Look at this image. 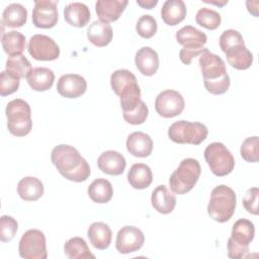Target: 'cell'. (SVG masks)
<instances>
[{
	"mask_svg": "<svg viewBox=\"0 0 259 259\" xmlns=\"http://www.w3.org/2000/svg\"><path fill=\"white\" fill-rule=\"evenodd\" d=\"M58 1L35 0L32 9V23L38 28H51L58 21Z\"/></svg>",
	"mask_w": 259,
	"mask_h": 259,
	"instance_id": "9a60e30c",
	"label": "cell"
},
{
	"mask_svg": "<svg viewBox=\"0 0 259 259\" xmlns=\"http://www.w3.org/2000/svg\"><path fill=\"white\" fill-rule=\"evenodd\" d=\"M87 192L92 201L96 203H106L112 198L113 188L108 180L97 178L91 182Z\"/></svg>",
	"mask_w": 259,
	"mask_h": 259,
	"instance_id": "4dcf8cb0",
	"label": "cell"
},
{
	"mask_svg": "<svg viewBox=\"0 0 259 259\" xmlns=\"http://www.w3.org/2000/svg\"><path fill=\"white\" fill-rule=\"evenodd\" d=\"M145 242L143 232L134 226L122 227L116 235L115 248L120 254H130L140 250Z\"/></svg>",
	"mask_w": 259,
	"mask_h": 259,
	"instance_id": "5bb4252c",
	"label": "cell"
},
{
	"mask_svg": "<svg viewBox=\"0 0 259 259\" xmlns=\"http://www.w3.org/2000/svg\"><path fill=\"white\" fill-rule=\"evenodd\" d=\"M88 6L81 2H72L64 8V18L72 26L84 27L90 19Z\"/></svg>",
	"mask_w": 259,
	"mask_h": 259,
	"instance_id": "d4e9b609",
	"label": "cell"
},
{
	"mask_svg": "<svg viewBox=\"0 0 259 259\" xmlns=\"http://www.w3.org/2000/svg\"><path fill=\"white\" fill-rule=\"evenodd\" d=\"M98 168L108 175H120L125 169L126 162L124 157L116 151H105L97 159Z\"/></svg>",
	"mask_w": 259,
	"mask_h": 259,
	"instance_id": "ac0fdd59",
	"label": "cell"
},
{
	"mask_svg": "<svg viewBox=\"0 0 259 259\" xmlns=\"http://www.w3.org/2000/svg\"><path fill=\"white\" fill-rule=\"evenodd\" d=\"M185 106L183 96L176 90L167 89L160 92L155 100V109L162 117H174L179 115Z\"/></svg>",
	"mask_w": 259,
	"mask_h": 259,
	"instance_id": "4fadbf2b",
	"label": "cell"
},
{
	"mask_svg": "<svg viewBox=\"0 0 259 259\" xmlns=\"http://www.w3.org/2000/svg\"><path fill=\"white\" fill-rule=\"evenodd\" d=\"M110 85L120 97L122 112L135 110L141 103V89L136 76L126 69L114 71L110 76Z\"/></svg>",
	"mask_w": 259,
	"mask_h": 259,
	"instance_id": "3957f363",
	"label": "cell"
},
{
	"mask_svg": "<svg viewBox=\"0 0 259 259\" xmlns=\"http://www.w3.org/2000/svg\"><path fill=\"white\" fill-rule=\"evenodd\" d=\"M7 127L11 135L24 137L32 128L31 110L29 104L23 99L16 98L9 101L5 108Z\"/></svg>",
	"mask_w": 259,
	"mask_h": 259,
	"instance_id": "8992f818",
	"label": "cell"
},
{
	"mask_svg": "<svg viewBox=\"0 0 259 259\" xmlns=\"http://www.w3.org/2000/svg\"><path fill=\"white\" fill-rule=\"evenodd\" d=\"M126 5L127 0H98L95 10L100 21L109 23L119 18Z\"/></svg>",
	"mask_w": 259,
	"mask_h": 259,
	"instance_id": "e0dca14e",
	"label": "cell"
},
{
	"mask_svg": "<svg viewBox=\"0 0 259 259\" xmlns=\"http://www.w3.org/2000/svg\"><path fill=\"white\" fill-rule=\"evenodd\" d=\"M52 163L66 179L82 182L90 176V166L79 151L70 145L56 146L51 153Z\"/></svg>",
	"mask_w": 259,
	"mask_h": 259,
	"instance_id": "6da1fadb",
	"label": "cell"
},
{
	"mask_svg": "<svg viewBox=\"0 0 259 259\" xmlns=\"http://www.w3.org/2000/svg\"><path fill=\"white\" fill-rule=\"evenodd\" d=\"M27 10L20 3L7 5L2 12V24L8 27H21L26 23Z\"/></svg>",
	"mask_w": 259,
	"mask_h": 259,
	"instance_id": "f546056e",
	"label": "cell"
},
{
	"mask_svg": "<svg viewBox=\"0 0 259 259\" xmlns=\"http://www.w3.org/2000/svg\"><path fill=\"white\" fill-rule=\"evenodd\" d=\"M28 54L37 61H54L60 56L57 42L46 34H34L27 45Z\"/></svg>",
	"mask_w": 259,
	"mask_h": 259,
	"instance_id": "7c38bea8",
	"label": "cell"
},
{
	"mask_svg": "<svg viewBox=\"0 0 259 259\" xmlns=\"http://www.w3.org/2000/svg\"><path fill=\"white\" fill-rule=\"evenodd\" d=\"M200 173V164L196 159H183L169 178L171 191L176 194L189 192L198 181Z\"/></svg>",
	"mask_w": 259,
	"mask_h": 259,
	"instance_id": "52a82bcc",
	"label": "cell"
},
{
	"mask_svg": "<svg viewBox=\"0 0 259 259\" xmlns=\"http://www.w3.org/2000/svg\"><path fill=\"white\" fill-rule=\"evenodd\" d=\"M186 16V5L182 0H167L161 8L163 21L171 26L180 23Z\"/></svg>",
	"mask_w": 259,
	"mask_h": 259,
	"instance_id": "4316f807",
	"label": "cell"
},
{
	"mask_svg": "<svg viewBox=\"0 0 259 259\" xmlns=\"http://www.w3.org/2000/svg\"><path fill=\"white\" fill-rule=\"evenodd\" d=\"M198 62L205 89L213 95H221L227 92L231 81L223 59L210 53L206 48L199 55Z\"/></svg>",
	"mask_w": 259,
	"mask_h": 259,
	"instance_id": "7a4b0ae2",
	"label": "cell"
},
{
	"mask_svg": "<svg viewBox=\"0 0 259 259\" xmlns=\"http://www.w3.org/2000/svg\"><path fill=\"white\" fill-rule=\"evenodd\" d=\"M45 192L42 182L32 176L22 178L17 184V193L23 200L35 201L42 196Z\"/></svg>",
	"mask_w": 259,
	"mask_h": 259,
	"instance_id": "484cf974",
	"label": "cell"
},
{
	"mask_svg": "<svg viewBox=\"0 0 259 259\" xmlns=\"http://www.w3.org/2000/svg\"><path fill=\"white\" fill-rule=\"evenodd\" d=\"M255 235L254 224L247 219H240L233 225L231 237L228 240V256L233 259L246 258L249 245Z\"/></svg>",
	"mask_w": 259,
	"mask_h": 259,
	"instance_id": "5b68a950",
	"label": "cell"
},
{
	"mask_svg": "<svg viewBox=\"0 0 259 259\" xmlns=\"http://www.w3.org/2000/svg\"><path fill=\"white\" fill-rule=\"evenodd\" d=\"M135 64L143 75L153 76L159 68V56L154 49L143 47L136 53Z\"/></svg>",
	"mask_w": 259,
	"mask_h": 259,
	"instance_id": "ffe728a7",
	"label": "cell"
},
{
	"mask_svg": "<svg viewBox=\"0 0 259 259\" xmlns=\"http://www.w3.org/2000/svg\"><path fill=\"white\" fill-rule=\"evenodd\" d=\"M87 236L91 245L98 250H105L108 248L112 239V233L109 226L102 222L92 223L88 228Z\"/></svg>",
	"mask_w": 259,
	"mask_h": 259,
	"instance_id": "7402d4cb",
	"label": "cell"
},
{
	"mask_svg": "<svg viewBox=\"0 0 259 259\" xmlns=\"http://www.w3.org/2000/svg\"><path fill=\"white\" fill-rule=\"evenodd\" d=\"M31 69V64L23 55L8 57L6 60V70L19 79L26 78Z\"/></svg>",
	"mask_w": 259,
	"mask_h": 259,
	"instance_id": "836d02e7",
	"label": "cell"
},
{
	"mask_svg": "<svg viewBox=\"0 0 259 259\" xmlns=\"http://www.w3.org/2000/svg\"><path fill=\"white\" fill-rule=\"evenodd\" d=\"M204 2H206V3H210V4H215V5H219V6H223V5H225V4H227V3H228V0H224V1H222V2H217V1H206V0H204Z\"/></svg>",
	"mask_w": 259,
	"mask_h": 259,
	"instance_id": "ee69618b",
	"label": "cell"
},
{
	"mask_svg": "<svg viewBox=\"0 0 259 259\" xmlns=\"http://www.w3.org/2000/svg\"><path fill=\"white\" fill-rule=\"evenodd\" d=\"M125 145L128 153L139 158L149 157L153 151V141L151 137L143 132L130 134Z\"/></svg>",
	"mask_w": 259,
	"mask_h": 259,
	"instance_id": "d6986e66",
	"label": "cell"
},
{
	"mask_svg": "<svg viewBox=\"0 0 259 259\" xmlns=\"http://www.w3.org/2000/svg\"><path fill=\"white\" fill-rule=\"evenodd\" d=\"M151 202L158 212L167 214L173 211L176 205V197L174 192L170 191L167 186L159 185L152 192Z\"/></svg>",
	"mask_w": 259,
	"mask_h": 259,
	"instance_id": "44dd1931",
	"label": "cell"
},
{
	"mask_svg": "<svg viewBox=\"0 0 259 259\" xmlns=\"http://www.w3.org/2000/svg\"><path fill=\"white\" fill-rule=\"evenodd\" d=\"M175 37L178 44L183 46V49L179 52V58L186 65H189L193 58L199 56L206 49L204 48L207 40L206 34L192 25L180 28L176 32Z\"/></svg>",
	"mask_w": 259,
	"mask_h": 259,
	"instance_id": "ba28073f",
	"label": "cell"
},
{
	"mask_svg": "<svg viewBox=\"0 0 259 259\" xmlns=\"http://www.w3.org/2000/svg\"><path fill=\"white\" fill-rule=\"evenodd\" d=\"M18 229L15 219L10 215H2L0 218V240L2 242L11 241Z\"/></svg>",
	"mask_w": 259,
	"mask_h": 259,
	"instance_id": "74e56055",
	"label": "cell"
},
{
	"mask_svg": "<svg viewBox=\"0 0 259 259\" xmlns=\"http://www.w3.org/2000/svg\"><path fill=\"white\" fill-rule=\"evenodd\" d=\"M64 253L70 259L95 258V256L90 252L86 241L80 237H73L69 239L64 245Z\"/></svg>",
	"mask_w": 259,
	"mask_h": 259,
	"instance_id": "d6a6232c",
	"label": "cell"
},
{
	"mask_svg": "<svg viewBox=\"0 0 259 259\" xmlns=\"http://www.w3.org/2000/svg\"><path fill=\"white\" fill-rule=\"evenodd\" d=\"M259 140L257 136L249 137L241 145V156L242 158L250 163L258 162L259 160V149H258Z\"/></svg>",
	"mask_w": 259,
	"mask_h": 259,
	"instance_id": "d590c367",
	"label": "cell"
},
{
	"mask_svg": "<svg viewBox=\"0 0 259 259\" xmlns=\"http://www.w3.org/2000/svg\"><path fill=\"white\" fill-rule=\"evenodd\" d=\"M204 159L215 176H226L235 167V159L223 143L209 144L204 150Z\"/></svg>",
	"mask_w": 259,
	"mask_h": 259,
	"instance_id": "30bf717a",
	"label": "cell"
},
{
	"mask_svg": "<svg viewBox=\"0 0 259 259\" xmlns=\"http://www.w3.org/2000/svg\"><path fill=\"white\" fill-rule=\"evenodd\" d=\"M112 28L110 24L100 20L93 21L87 29V37L91 44L102 48L107 46L112 39Z\"/></svg>",
	"mask_w": 259,
	"mask_h": 259,
	"instance_id": "83f0119b",
	"label": "cell"
},
{
	"mask_svg": "<svg viewBox=\"0 0 259 259\" xmlns=\"http://www.w3.org/2000/svg\"><path fill=\"white\" fill-rule=\"evenodd\" d=\"M27 83L31 89L35 91H47L49 90L55 81L54 72L46 67L32 68L26 77Z\"/></svg>",
	"mask_w": 259,
	"mask_h": 259,
	"instance_id": "cb8c5ba5",
	"label": "cell"
},
{
	"mask_svg": "<svg viewBox=\"0 0 259 259\" xmlns=\"http://www.w3.org/2000/svg\"><path fill=\"white\" fill-rule=\"evenodd\" d=\"M1 42L4 52L9 57L22 55L25 49V36L16 30L4 32L1 36Z\"/></svg>",
	"mask_w": 259,
	"mask_h": 259,
	"instance_id": "1f68e13d",
	"label": "cell"
},
{
	"mask_svg": "<svg viewBox=\"0 0 259 259\" xmlns=\"http://www.w3.org/2000/svg\"><path fill=\"white\" fill-rule=\"evenodd\" d=\"M87 82L84 77L78 74H65L60 77L57 83L58 93L66 98H77L85 93Z\"/></svg>",
	"mask_w": 259,
	"mask_h": 259,
	"instance_id": "2e32d148",
	"label": "cell"
},
{
	"mask_svg": "<svg viewBox=\"0 0 259 259\" xmlns=\"http://www.w3.org/2000/svg\"><path fill=\"white\" fill-rule=\"evenodd\" d=\"M258 196H259V189L258 187H251L245 193L243 198V206L245 209L252 214H258Z\"/></svg>",
	"mask_w": 259,
	"mask_h": 259,
	"instance_id": "b9f144b4",
	"label": "cell"
},
{
	"mask_svg": "<svg viewBox=\"0 0 259 259\" xmlns=\"http://www.w3.org/2000/svg\"><path fill=\"white\" fill-rule=\"evenodd\" d=\"M157 27L156 19L150 14L142 15L136 24L138 34L144 38H151L154 36V34L157 32Z\"/></svg>",
	"mask_w": 259,
	"mask_h": 259,
	"instance_id": "8d00e7d4",
	"label": "cell"
},
{
	"mask_svg": "<svg viewBox=\"0 0 259 259\" xmlns=\"http://www.w3.org/2000/svg\"><path fill=\"white\" fill-rule=\"evenodd\" d=\"M148 113H149L148 106L142 100L139 106L135 110L128 111V112H122V116L126 122L137 125V124H142L147 119Z\"/></svg>",
	"mask_w": 259,
	"mask_h": 259,
	"instance_id": "ab89813d",
	"label": "cell"
},
{
	"mask_svg": "<svg viewBox=\"0 0 259 259\" xmlns=\"http://www.w3.org/2000/svg\"><path fill=\"white\" fill-rule=\"evenodd\" d=\"M19 78L8 72L7 70L2 71L0 75V94L6 96L17 91L19 87Z\"/></svg>",
	"mask_w": 259,
	"mask_h": 259,
	"instance_id": "f35d334b",
	"label": "cell"
},
{
	"mask_svg": "<svg viewBox=\"0 0 259 259\" xmlns=\"http://www.w3.org/2000/svg\"><path fill=\"white\" fill-rule=\"evenodd\" d=\"M228 63L237 70H246L253 63V55L245 44H239L224 51Z\"/></svg>",
	"mask_w": 259,
	"mask_h": 259,
	"instance_id": "603a6c76",
	"label": "cell"
},
{
	"mask_svg": "<svg viewBox=\"0 0 259 259\" xmlns=\"http://www.w3.org/2000/svg\"><path fill=\"white\" fill-rule=\"evenodd\" d=\"M137 4L145 9H151L158 4V0H137Z\"/></svg>",
	"mask_w": 259,
	"mask_h": 259,
	"instance_id": "7bdbcfd3",
	"label": "cell"
},
{
	"mask_svg": "<svg viewBox=\"0 0 259 259\" xmlns=\"http://www.w3.org/2000/svg\"><path fill=\"white\" fill-rule=\"evenodd\" d=\"M239 44H245V42L242 34L238 30L227 29L223 31V33L220 36V47L223 52Z\"/></svg>",
	"mask_w": 259,
	"mask_h": 259,
	"instance_id": "60d3db41",
	"label": "cell"
},
{
	"mask_svg": "<svg viewBox=\"0 0 259 259\" xmlns=\"http://www.w3.org/2000/svg\"><path fill=\"white\" fill-rule=\"evenodd\" d=\"M207 127L198 121L178 120L173 122L168 130V137L177 144L199 145L207 137Z\"/></svg>",
	"mask_w": 259,
	"mask_h": 259,
	"instance_id": "9c48e42d",
	"label": "cell"
},
{
	"mask_svg": "<svg viewBox=\"0 0 259 259\" xmlns=\"http://www.w3.org/2000/svg\"><path fill=\"white\" fill-rule=\"evenodd\" d=\"M195 21L202 27L207 29H215L220 26L222 17L219 12L210 8L202 7L200 8L195 16Z\"/></svg>",
	"mask_w": 259,
	"mask_h": 259,
	"instance_id": "e575fe53",
	"label": "cell"
},
{
	"mask_svg": "<svg viewBox=\"0 0 259 259\" xmlns=\"http://www.w3.org/2000/svg\"><path fill=\"white\" fill-rule=\"evenodd\" d=\"M153 180L151 168L144 163L132 165L127 172V181L136 189H145L150 186Z\"/></svg>",
	"mask_w": 259,
	"mask_h": 259,
	"instance_id": "f1b7e54d",
	"label": "cell"
},
{
	"mask_svg": "<svg viewBox=\"0 0 259 259\" xmlns=\"http://www.w3.org/2000/svg\"><path fill=\"white\" fill-rule=\"evenodd\" d=\"M236 202V193L231 187L224 184L215 186L210 193L207 213L213 221L226 223L233 217Z\"/></svg>",
	"mask_w": 259,
	"mask_h": 259,
	"instance_id": "277c9868",
	"label": "cell"
},
{
	"mask_svg": "<svg viewBox=\"0 0 259 259\" xmlns=\"http://www.w3.org/2000/svg\"><path fill=\"white\" fill-rule=\"evenodd\" d=\"M19 256L24 259H47V245L45 234L36 229L27 230L18 245Z\"/></svg>",
	"mask_w": 259,
	"mask_h": 259,
	"instance_id": "8fae6325",
	"label": "cell"
}]
</instances>
